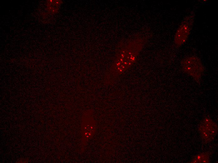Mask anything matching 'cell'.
<instances>
[{"instance_id":"obj_2","label":"cell","mask_w":218,"mask_h":163,"mask_svg":"<svg viewBox=\"0 0 218 163\" xmlns=\"http://www.w3.org/2000/svg\"><path fill=\"white\" fill-rule=\"evenodd\" d=\"M181 66L185 73L192 76L196 82L200 84L205 71L200 59L194 56L186 58L182 61Z\"/></svg>"},{"instance_id":"obj_4","label":"cell","mask_w":218,"mask_h":163,"mask_svg":"<svg viewBox=\"0 0 218 163\" xmlns=\"http://www.w3.org/2000/svg\"><path fill=\"white\" fill-rule=\"evenodd\" d=\"M199 130L203 139L207 143L214 138L217 132V127L210 118H205L200 124Z\"/></svg>"},{"instance_id":"obj_5","label":"cell","mask_w":218,"mask_h":163,"mask_svg":"<svg viewBox=\"0 0 218 163\" xmlns=\"http://www.w3.org/2000/svg\"><path fill=\"white\" fill-rule=\"evenodd\" d=\"M209 158L207 154L202 153L196 155L192 160V163H208Z\"/></svg>"},{"instance_id":"obj_1","label":"cell","mask_w":218,"mask_h":163,"mask_svg":"<svg viewBox=\"0 0 218 163\" xmlns=\"http://www.w3.org/2000/svg\"><path fill=\"white\" fill-rule=\"evenodd\" d=\"M146 41L139 35L126 39L122 44L110 71L115 76L122 74L136 62Z\"/></svg>"},{"instance_id":"obj_3","label":"cell","mask_w":218,"mask_h":163,"mask_svg":"<svg viewBox=\"0 0 218 163\" xmlns=\"http://www.w3.org/2000/svg\"><path fill=\"white\" fill-rule=\"evenodd\" d=\"M194 14L186 16L178 28L174 37V43L177 46H180L186 41L193 27L194 21Z\"/></svg>"}]
</instances>
